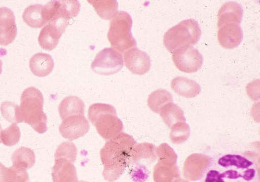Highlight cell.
Returning <instances> with one entry per match:
<instances>
[{
	"mask_svg": "<svg viewBox=\"0 0 260 182\" xmlns=\"http://www.w3.org/2000/svg\"><path fill=\"white\" fill-rule=\"evenodd\" d=\"M137 142L133 136L121 132L108 140L100 151L104 169L103 175L109 182L118 180L129 164L132 153Z\"/></svg>",
	"mask_w": 260,
	"mask_h": 182,
	"instance_id": "obj_1",
	"label": "cell"
},
{
	"mask_svg": "<svg viewBox=\"0 0 260 182\" xmlns=\"http://www.w3.org/2000/svg\"><path fill=\"white\" fill-rule=\"evenodd\" d=\"M217 169L206 172L205 182H252L257 172L253 161L239 154H225L218 159Z\"/></svg>",
	"mask_w": 260,
	"mask_h": 182,
	"instance_id": "obj_2",
	"label": "cell"
},
{
	"mask_svg": "<svg viewBox=\"0 0 260 182\" xmlns=\"http://www.w3.org/2000/svg\"><path fill=\"white\" fill-rule=\"evenodd\" d=\"M43 105V94L36 87H28L22 93L20 106L22 122L29 125L39 134L47 131V117Z\"/></svg>",
	"mask_w": 260,
	"mask_h": 182,
	"instance_id": "obj_3",
	"label": "cell"
},
{
	"mask_svg": "<svg viewBox=\"0 0 260 182\" xmlns=\"http://www.w3.org/2000/svg\"><path fill=\"white\" fill-rule=\"evenodd\" d=\"M88 115L98 133L106 141L114 138L123 130V123L117 116L114 106L104 103L93 104L89 108Z\"/></svg>",
	"mask_w": 260,
	"mask_h": 182,
	"instance_id": "obj_4",
	"label": "cell"
},
{
	"mask_svg": "<svg viewBox=\"0 0 260 182\" xmlns=\"http://www.w3.org/2000/svg\"><path fill=\"white\" fill-rule=\"evenodd\" d=\"M202 35L198 22L193 20H183L165 33L164 44L169 52L176 49L191 47L198 43Z\"/></svg>",
	"mask_w": 260,
	"mask_h": 182,
	"instance_id": "obj_5",
	"label": "cell"
},
{
	"mask_svg": "<svg viewBox=\"0 0 260 182\" xmlns=\"http://www.w3.org/2000/svg\"><path fill=\"white\" fill-rule=\"evenodd\" d=\"M133 20L125 11H119L109 24L108 40L111 46L119 52L123 53L137 46L131 28Z\"/></svg>",
	"mask_w": 260,
	"mask_h": 182,
	"instance_id": "obj_6",
	"label": "cell"
},
{
	"mask_svg": "<svg viewBox=\"0 0 260 182\" xmlns=\"http://www.w3.org/2000/svg\"><path fill=\"white\" fill-rule=\"evenodd\" d=\"M81 5L77 0L51 1L44 7V15L47 24L66 29L71 19L80 13Z\"/></svg>",
	"mask_w": 260,
	"mask_h": 182,
	"instance_id": "obj_7",
	"label": "cell"
},
{
	"mask_svg": "<svg viewBox=\"0 0 260 182\" xmlns=\"http://www.w3.org/2000/svg\"><path fill=\"white\" fill-rule=\"evenodd\" d=\"M156 148L152 143H137L132 153L129 165H135L131 172L135 181L144 182L148 177L149 173L145 164H152L157 159Z\"/></svg>",
	"mask_w": 260,
	"mask_h": 182,
	"instance_id": "obj_8",
	"label": "cell"
},
{
	"mask_svg": "<svg viewBox=\"0 0 260 182\" xmlns=\"http://www.w3.org/2000/svg\"><path fill=\"white\" fill-rule=\"evenodd\" d=\"M123 66L122 55L112 48L101 51L91 64V69L94 72L104 76L118 73Z\"/></svg>",
	"mask_w": 260,
	"mask_h": 182,
	"instance_id": "obj_9",
	"label": "cell"
},
{
	"mask_svg": "<svg viewBox=\"0 0 260 182\" xmlns=\"http://www.w3.org/2000/svg\"><path fill=\"white\" fill-rule=\"evenodd\" d=\"M172 54L173 62L175 66L184 73H195L203 65V56L198 49L193 47L181 48L176 49Z\"/></svg>",
	"mask_w": 260,
	"mask_h": 182,
	"instance_id": "obj_10",
	"label": "cell"
},
{
	"mask_svg": "<svg viewBox=\"0 0 260 182\" xmlns=\"http://www.w3.org/2000/svg\"><path fill=\"white\" fill-rule=\"evenodd\" d=\"M89 128V123L85 117L77 115L62 120L59 131L63 138L73 141L87 134Z\"/></svg>",
	"mask_w": 260,
	"mask_h": 182,
	"instance_id": "obj_11",
	"label": "cell"
},
{
	"mask_svg": "<svg viewBox=\"0 0 260 182\" xmlns=\"http://www.w3.org/2000/svg\"><path fill=\"white\" fill-rule=\"evenodd\" d=\"M212 163L211 158L202 154H191L184 162L183 176L187 180L197 181L201 179L203 174Z\"/></svg>",
	"mask_w": 260,
	"mask_h": 182,
	"instance_id": "obj_12",
	"label": "cell"
},
{
	"mask_svg": "<svg viewBox=\"0 0 260 182\" xmlns=\"http://www.w3.org/2000/svg\"><path fill=\"white\" fill-rule=\"evenodd\" d=\"M123 56L125 66L133 74L144 75L149 71L151 66L150 57L138 48L126 51Z\"/></svg>",
	"mask_w": 260,
	"mask_h": 182,
	"instance_id": "obj_13",
	"label": "cell"
},
{
	"mask_svg": "<svg viewBox=\"0 0 260 182\" xmlns=\"http://www.w3.org/2000/svg\"><path fill=\"white\" fill-rule=\"evenodd\" d=\"M17 35L16 17L12 11L6 7L0 8V45H9Z\"/></svg>",
	"mask_w": 260,
	"mask_h": 182,
	"instance_id": "obj_14",
	"label": "cell"
},
{
	"mask_svg": "<svg viewBox=\"0 0 260 182\" xmlns=\"http://www.w3.org/2000/svg\"><path fill=\"white\" fill-rule=\"evenodd\" d=\"M243 33L239 25L229 24L218 29L217 40L220 46L232 49L239 46L243 40Z\"/></svg>",
	"mask_w": 260,
	"mask_h": 182,
	"instance_id": "obj_15",
	"label": "cell"
},
{
	"mask_svg": "<svg viewBox=\"0 0 260 182\" xmlns=\"http://www.w3.org/2000/svg\"><path fill=\"white\" fill-rule=\"evenodd\" d=\"M243 10L239 4L236 2H228L221 7L218 13L217 28L221 26L235 24L239 25L242 21Z\"/></svg>",
	"mask_w": 260,
	"mask_h": 182,
	"instance_id": "obj_16",
	"label": "cell"
},
{
	"mask_svg": "<svg viewBox=\"0 0 260 182\" xmlns=\"http://www.w3.org/2000/svg\"><path fill=\"white\" fill-rule=\"evenodd\" d=\"M51 174L52 182H78L74 164L65 159H55Z\"/></svg>",
	"mask_w": 260,
	"mask_h": 182,
	"instance_id": "obj_17",
	"label": "cell"
},
{
	"mask_svg": "<svg viewBox=\"0 0 260 182\" xmlns=\"http://www.w3.org/2000/svg\"><path fill=\"white\" fill-rule=\"evenodd\" d=\"M65 29L52 24H47L41 29L39 37L40 47L45 50L51 51L57 46Z\"/></svg>",
	"mask_w": 260,
	"mask_h": 182,
	"instance_id": "obj_18",
	"label": "cell"
},
{
	"mask_svg": "<svg viewBox=\"0 0 260 182\" xmlns=\"http://www.w3.org/2000/svg\"><path fill=\"white\" fill-rule=\"evenodd\" d=\"M29 68L36 77L44 78L50 75L54 67V62L51 55L38 53L29 60Z\"/></svg>",
	"mask_w": 260,
	"mask_h": 182,
	"instance_id": "obj_19",
	"label": "cell"
},
{
	"mask_svg": "<svg viewBox=\"0 0 260 182\" xmlns=\"http://www.w3.org/2000/svg\"><path fill=\"white\" fill-rule=\"evenodd\" d=\"M171 87L176 93L186 98H193L201 92V87L197 82L182 77L173 79Z\"/></svg>",
	"mask_w": 260,
	"mask_h": 182,
	"instance_id": "obj_20",
	"label": "cell"
},
{
	"mask_svg": "<svg viewBox=\"0 0 260 182\" xmlns=\"http://www.w3.org/2000/svg\"><path fill=\"white\" fill-rule=\"evenodd\" d=\"M85 104L81 98L76 96L67 97L61 102L58 107L59 116L63 120L73 116H84Z\"/></svg>",
	"mask_w": 260,
	"mask_h": 182,
	"instance_id": "obj_21",
	"label": "cell"
},
{
	"mask_svg": "<svg viewBox=\"0 0 260 182\" xmlns=\"http://www.w3.org/2000/svg\"><path fill=\"white\" fill-rule=\"evenodd\" d=\"M180 176L177 165L157 162L154 166L153 178L154 182H173Z\"/></svg>",
	"mask_w": 260,
	"mask_h": 182,
	"instance_id": "obj_22",
	"label": "cell"
},
{
	"mask_svg": "<svg viewBox=\"0 0 260 182\" xmlns=\"http://www.w3.org/2000/svg\"><path fill=\"white\" fill-rule=\"evenodd\" d=\"M13 166L16 168L27 170L35 165V152L27 147H21L14 152L11 157Z\"/></svg>",
	"mask_w": 260,
	"mask_h": 182,
	"instance_id": "obj_23",
	"label": "cell"
},
{
	"mask_svg": "<svg viewBox=\"0 0 260 182\" xmlns=\"http://www.w3.org/2000/svg\"><path fill=\"white\" fill-rule=\"evenodd\" d=\"M42 5L30 6L24 11L22 18L25 23L32 28H40L47 25Z\"/></svg>",
	"mask_w": 260,
	"mask_h": 182,
	"instance_id": "obj_24",
	"label": "cell"
},
{
	"mask_svg": "<svg viewBox=\"0 0 260 182\" xmlns=\"http://www.w3.org/2000/svg\"><path fill=\"white\" fill-rule=\"evenodd\" d=\"M159 115L166 125L171 129L176 123L186 121L183 111L173 102L166 104L161 109Z\"/></svg>",
	"mask_w": 260,
	"mask_h": 182,
	"instance_id": "obj_25",
	"label": "cell"
},
{
	"mask_svg": "<svg viewBox=\"0 0 260 182\" xmlns=\"http://www.w3.org/2000/svg\"><path fill=\"white\" fill-rule=\"evenodd\" d=\"M88 2L93 7L97 14L105 20H112L118 11V2L115 0H89Z\"/></svg>",
	"mask_w": 260,
	"mask_h": 182,
	"instance_id": "obj_26",
	"label": "cell"
},
{
	"mask_svg": "<svg viewBox=\"0 0 260 182\" xmlns=\"http://www.w3.org/2000/svg\"><path fill=\"white\" fill-rule=\"evenodd\" d=\"M173 102L172 94L167 90L158 89L150 94L148 98V105L152 111L159 114L161 109L166 104Z\"/></svg>",
	"mask_w": 260,
	"mask_h": 182,
	"instance_id": "obj_27",
	"label": "cell"
},
{
	"mask_svg": "<svg viewBox=\"0 0 260 182\" xmlns=\"http://www.w3.org/2000/svg\"><path fill=\"white\" fill-rule=\"evenodd\" d=\"M77 153V148L73 142H63L56 149L55 159H65L74 164L76 161Z\"/></svg>",
	"mask_w": 260,
	"mask_h": 182,
	"instance_id": "obj_28",
	"label": "cell"
},
{
	"mask_svg": "<svg viewBox=\"0 0 260 182\" xmlns=\"http://www.w3.org/2000/svg\"><path fill=\"white\" fill-rule=\"evenodd\" d=\"M190 127L185 122L176 123L171 128L170 139L173 143L179 144L186 142L189 138Z\"/></svg>",
	"mask_w": 260,
	"mask_h": 182,
	"instance_id": "obj_29",
	"label": "cell"
},
{
	"mask_svg": "<svg viewBox=\"0 0 260 182\" xmlns=\"http://www.w3.org/2000/svg\"><path fill=\"white\" fill-rule=\"evenodd\" d=\"M29 177L27 170L14 166L5 168L0 182H28Z\"/></svg>",
	"mask_w": 260,
	"mask_h": 182,
	"instance_id": "obj_30",
	"label": "cell"
},
{
	"mask_svg": "<svg viewBox=\"0 0 260 182\" xmlns=\"http://www.w3.org/2000/svg\"><path fill=\"white\" fill-rule=\"evenodd\" d=\"M21 138L20 129L17 123H13L10 127L2 130L0 132V139L4 145L13 147L20 141Z\"/></svg>",
	"mask_w": 260,
	"mask_h": 182,
	"instance_id": "obj_31",
	"label": "cell"
},
{
	"mask_svg": "<svg viewBox=\"0 0 260 182\" xmlns=\"http://www.w3.org/2000/svg\"><path fill=\"white\" fill-rule=\"evenodd\" d=\"M2 116L7 121L14 123L22 122L20 107L11 102H4L0 107Z\"/></svg>",
	"mask_w": 260,
	"mask_h": 182,
	"instance_id": "obj_32",
	"label": "cell"
},
{
	"mask_svg": "<svg viewBox=\"0 0 260 182\" xmlns=\"http://www.w3.org/2000/svg\"><path fill=\"white\" fill-rule=\"evenodd\" d=\"M158 161L165 164L176 165L178 156L172 147L167 143H161L156 148Z\"/></svg>",
	"mask_w": 260,
	"mask_h": 182,
	"instance_id": "obj_33",
	"label": "cell"
},
{
	"mask_svg": "<svg viewBox=\"0 0 260 182\" xmlns=\"http://www.w3.org/2000/svg\"><path fill=\"white\" fill-rule=\"evenodd\" d=\"M173 182H188L186 179H182V178H177Z\"/></svg>",
	"mask_w": 260,
	"mask_h": 182,
	"instance_id": "obj_34",
	"label": "cell"
},
{
	"mask_svg": "<svg viewBox=\"0 0 260 182\" xmlns=\"http://www.w3.org/2000/svg\"><path fill=\"white\" fill-rule=\"evenodd\" d=\"M5 168V166L3 165L1 162H0V177H1L2 172L3 171L4 168Z\"/></svg>",
	"mask_w": 260,
	"mask_h": 182,
	"instance_id": "obj_35",
	"label": "cell"
},
{
	"mask_svg": "<svg viewBox=\"0 0 260 182\" xmlns=\"http://www.w3.org/2000/svg\"><path fill=\"white\" fill-rule=\"evenodd\" d=\"M2 70H3V62L1 60V59H0V75L2 74Z\"/></svg>",
	"mask_w": 260,
	"mask_h": 182,
	"instance_id": "obj_36",
	"label": "cell"
},
{
	"mask_svg": "<svg viewBox=\"0 0 260 182\" xmlns=\"http://www.w3.org/2000/svg\"><path fill=\"white\" fill-rule=\"evenodd\" d=\"M2 130V126H1V124H0V132H1ZM2 141H1V139H0V143H1Z\"/></svg>",
	"mask_w": 260,
	"mask_h": 182,
	"instance_id": "obj_37",
	"label": "cell"
},
{
	"mask_svg": "<svg viewBox=\"0 0 260 182\" xmlns=\"http://www.w3.org/2000/svg\"><path fill=\"white\" fill-rule=\"evenodd\" d=\"M78 182H87V181H83V180H80V181H78Z\"/></svg>",
	"mask_w": 260,
	"mask_h": 182,
	"instance_id": "obj_38",
	"label": "cell"
}]
</instances>
